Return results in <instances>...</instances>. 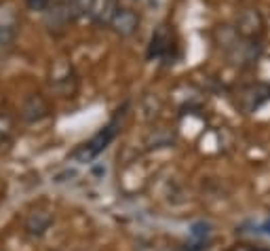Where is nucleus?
Wrapping results in <instances>:
<instances>
[{
    "label": "nucleus",
    "instance_id": "f257e3e1",
    "mask_svg": "<svg viewBox=\"0 0 270 251\" xmlns=\"http://www.w3.org/2000/svg\"><path fill=\"white\" fill-rule=\"evenodd\" d=\"M116 131H118V116L112 118V123H110L108 127H104L102 131H99L89 144H85L81 150H76L74 158L81 160V163H91V160H93L99 152H104L106 146L116 137Z\"/></svg>",
    "mask_w": 270,
    "mask_h": 251
},
{
    "label": "nucleus",
    "instance_id": "f03ea898",
    "mask_svg": "<svg viewBox=\"0 0 270 251\" xmlns=\"http://www.w3.org/2000/svg\"><path fill=\"white\" fill-rule=\"evenodd\" d=\"M234 32L243 38H257L264 32V19L255 9H245V11L236 17V28Z\"/></svg>",
    "mask_w": 270,
    "mask_h": 251
},
{
    "label": "nucleus",
    "instance_id": "7ed1b4c3",
    "mask_svg": "<svg viewBox=\"0 0 270 251\" xmlns=\"http://www.w3.org/2000/svg\"><path fill=\"white\" fill-rule=\"evenodd\" d=\"M114 28L116 34L121 36H131L135 34V30L139 26V17L135 11H131V9H121V11L116 13V17L112 19V24H110Z\"/></svg>",
    "mask_w": 270,
    "mask_h": 251
},
{
    "label": "nucleus",
    "instance_id": "20e7f679",
    "mask_svg": "<svg viewBox=\"0 0 270 251\" xmlns=\"http://www.w3.org/2000/svg\"><path fill=\"white\" fill-rule=\"evenodd\" d=\"M72 5H57L55 9L47 13V26L49 30H55V32H62L68 26V22L72 19Z\"/></svg>",
    "mask_w": 270,
    "mask_h": 251
},
{
    "label": "nucleus",
    "instance_id": "39448f33",
    "mask_svg": "<svg viewBox=\"0 0 270 251\" xmlns=\"http://www.w3.org/2000/svg\"><path fill=\"white\" fill-rule=\"evenodd\" d=\"M51 222L53 219L47 211H34V213H30V217L26 219V230L30 234H34V236H41L49 230Z\"/></svg>",
    "mask_w": 270,
    "mask_h": 251
},
{
    "label": "nucleus",
    "instance_id": "423d86ee",
    "mask_svg": "<svg viewBox=\"0 0 270 251\" xmlns=\"http://www.w3.org/2000/svg\"><path fill=\"white\" fill-rule=\"evenodd\" d=\"M15 26H17L15 11H11L9 7H0V40L3 43H9L15 36Z\"/></svg>",
    "mask_w": 270,
    "mask_h": 251
},
{
    "label": "nucleus",
    "instance_id": "0eeeda50",
    "mask_svg": "<svg viewBox=\"0 0 270 251\" xmlns=\"http://www.w3.org/2000/svg\"><path fill=\"white\" fill-rule=\"evenodd\" d=\"M45 114H47V104L43 99L38 95L28 97V102L24 104V118L28 123H36V120H41Z\"/></svg>",
    "mask_w": 270,
    "mask_h": 251
},
{
    "label": "nucleus",
    "instance_id": "6e6552de",
    "mask_svg": "<svg viewBox=\"0 0 270 251\" xmlns=\"http://www.w3.org/2000/svg\"><path fill=\"white\" fill-rule=\"evenodd\" d=\"M70 83H72V70H70L68 66H57L53 70L51 85L59 93H68V91H72V89H70Z\"/></svg>",
    "mask_w": 270,
    "mask_h": 251
},
{
    "label": "nucleus",
    "instance_id": "1a4fd4ad",
    "mask_svg": "<svg viewBox=\"0 0 270 251\" xmlns=\"http://www.w3.org/2000/svg\"><path fill=\"white\" fill-rule=\"evenodd\" d=\"M118 11H121L118 0H102V5H99V9L95 11L97 24H112V19L116 17Z\"/></svg>",
    "mask_w": 270,
    "mask_h": 251
},
{
    "label": "nucleus",
    "instance_id": "9d476101",
    "mask_svg": "<svg viewBox=\"0 0 270 251\" xmlns=\"http://www.w3.org/2000/svg\"><path fill=\"white\" fill-rule=\"evenodd\" d=\"M211 234V224L207 222H196L190 228V236H192V245H196L198 249H207V238Z\"/></svg>",
    "mask_w": 270,
    "mask_h": 251
},
{
    "label": "nucleus",
    "instance_id": "9b49d317",
    "mask_svg": "<svg viewBox=\"0 0 270 251\" xmlns=\"http://www.w3.org/2000/svg\"><path fill=\"white\" fill-rule=\"evenodd\" d=\"M169 49V38L165 36V32H156L152 36V43H150V51H148V57H163L165 51Z\"/></svg>",
    "mask_w": 270,
    "mask_h": 251
},
{
    "label": "nucleus",
    "instance_id": "f8f14e48",
    "mask_svg": "<svg viewBox=\"0 0 270 251\" xmlns=\"http://www.w3.org/2000/svg\"><path fill=\"white\" fill-rule=\"evenodd\" d=\"M11 131H13V123H11V118L0 114V144H5L7 139L11 137Z\"/></svg>",
    "mask_w": 270,
    "mask_h": 251
},
{
    "label": "nucleus",
    "instance_id": "ddd939ff",
    "mask_svg": "<svg viewBox=\"0 0 270 251\" xmlns=\"http://www.w3.org/2000/svg\"><path fill=\"white\" fill-rule=\"evenodd\" d=\"M26 5L32 9V11H45L49 7V0H26Z\"/></svg>",
    "mask_w": 270,
    "mask_h": 251
},
{
    "label": "nucleus",
    "instance_id": "4468645a",
    "mask_svg": "<svg viewBox=\"0 0 270 251\" xmlns=\"http://www.w3.org/2000/svg\"><path fill=\"white\" fill-rule=\"evenodd\" d=\"M163 251H198L192 243L190 245H186V247H167V249H163Z\"/></svg>",
    "mask_w": 270,
    "mask_h": 251
},
{
    "label": "nucleus",
    "instance_id": "2eb2a0df",
    "mask_svg": "<svg viewBox=\"0 0 270 251\" xmlns=\"http://www.w3.org/2000/svg\"><path fill=\"white\" fill-rule=\"evenodd\" d=\"M255 232H262V234H270V219H268V222H264V224H259V226H257V230H255Z\"/></svg>",
    "mask_w": 270,
    "mask_h": 251
},
{
    "label": "nucleus",
    "instance_id": "dca6fc26",
    "mask_svg": "<svg viewBox=\"0 0 270 251\" xmlns=\"http://www.w3.org/2000/svg\"><path fill=\"white\" fill-rule=\"evenodd\" d=\"M55 3H57V5H72L74 0H55Z\"/></svg>",
    "mask_w": 270,
    "mask_h": 251
},
{
    "label": "nucleus",
    "instance_id": "f3484780",
    "mask_svg": "<svg viewBox=\"0 0 270 251\" xmlns=\"http://www.w3.org/2000/svg\"><path fill=\"white\" fill-rule=\"evenodd\" d=\"M251 251H270V249H266V247H255V249H251Z\"/></svg>",
    "mask_w": 270,
    "mask_h": 251
}]
</instances>
